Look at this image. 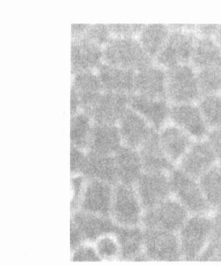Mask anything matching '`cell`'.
Wrapping results in <instances>:
<instances>
[{
  "label": "cell",
  "mask_w": 221,
  "mask_h": 266,
  "mask_svg": "<svg viewBox=\"0 0 221 266\" xmlns=\"http://www.w3.org/2000/svg\"><path fill=\"white\" fill-rule=\"evenodd\" d=\"M168 39L154 62L165 69L176 66L190 64L198 37L195 30L183 24H174Z\"/></svg>",
  "instance_id": "obj_1"
},
{
  "label": "cell",
  "mask_w": 221,
  "mask_h": 266,
  "mask_svg": "<svg viewBox=\"0 0 221 266\" xmlns=\"http://www.w3.org/2000/svg\"><path fill=\"white\" fill-rule=\"evenodd\" d=\"M154 62L137 37H112L102 47V63L134 71Z\"/></svg>",
  "instance_id": "obj_2"
},
{
  "label": "cell",
  "mask_w": 221,
  "mask_h": 266,
  "mask_svg": "<svg viewBox=\"0 0 221 266\" xmlns=\"http://www.w3.org/2000/svg\"><path fill=\"white\" fill-rule=\"evenodd\" d=\"M212 214H190L177 233L182 260L197 261L210 239Z\"/></svg>",
  "instance_id": "obj_3"
},
{
  "label": "cell",
  "mask_w": 221,
  "mask_h": 266,
  "mask_svg": "<svg viewBox=\"0 0 221 266\" xmlns=\"http://www.w3.org/2000/svg\"><path fill=\"white\" fill-rule=\"evenodd\" d=\"M166 97L170 104L197 103L200 98L197 70L189 63L166 70Z\"/></svg>",
  "instance_id": "obj_4"
},
{
  "label": "cell",
  "mask_w": 221,
  "mask_h": 266,
  "mask_svg": "<svg viewBox=\"0 0 221 266\" xmlns=\"http://www.w3.org/2000/svg\"><path fill=\"white\" fill-rule=\"evenodd\" d=\"M190 215L187 209L171 196L144 210L141 226L143 229L178 233Z\"/></svg>",
  "instance_id": "obj_5"
},
{
  "label": "cell",
  "mask_w": 221,
  "mask_h": 266,
  "mask_svg": "<svg viewBox=\"0 0 221 266\" xmlns=\"http://www.w3.org/2000/svg\"><path fill=\"white\" fill-rule=\"evenodd\" d=\"M171 196L190 214H210L212 212L202 192L198 180L175 167L170 172Z\"/></svg>",
  "instance_id": "obj_6"
},
{
  "label": "cell",
  "mask_w": 221,
  "mask_h": 266,
  "mask_svg": "<svg viewBox=\"0 0 221 266\" xmlns=\"http://www.w3.org/2000/svg\"><path fill=\"white\" fill-rule=\"evenodd\" d=\"M144 209L132 185H114L110 217L118 226H141Z\"/></svg>",
  "instance_id": "obj_7"
},
{
  "label": "cell",
  "mask_w": 221,
  "mask_h": 266,
  "mask_svg": "<svg viewBox=\"0 0 221 266\" xmlns=\"http://www.w3.org/2000/svg\"><path fill=\"white\" fill-rule=\"evenodd\" d=\"M129 96L103 91L83 106L81 111L95 123L117 125L129 106Z\"/></svg>",
  "instance_id": "obj_8"
},
{
  "label": "cell",
  "mask_w": 221,
  "mask_h": 266,
  "mask_svg": "<svg viewBox=\"0 0 221 266\" xmlns=\"http://www.w3.org/2000/svg\"><path fill=\"white\" fill-rule=\"evenodd\" d=\"M144 230V253L148 261L182 260L177 233L159 229Z\"/></svg>",
  "instance_id": "obj_9"
},
{
  "label": "cell",
  "mask_w": 221,
  "mask_h": 266,
  "mask_svg": "<svg viewBox=\"0 0 221 266\" xmlns=\"http://www.w3.org/2000/svg\"><path fill=\"white\" fill-rule=\"evenodd\" d=\"M170 172L143 171L134 187L144 210L171 196Z\"/></svg>",
  "instance_id": "obj_10"
},
{
  "label": "cell",
  "mask_w": 221,
  "mask_h": 266,
  "mask_svg": "<svg viewBox=\"0 0 221 266\" xmlns=\"http://www.w3.org/2000/svg\"><path fill=\"white\" fill-rule=\"evenodd\" d=\"M79 208L84 212L110 216L114 185L87 178Z\"/></svg>",
  "instance_id": "obj_11"
},
{
  "label": "cell",
  "mask_w": 221,
  "mask_h": 266,
  "mask_svg": "<svg viewBox=\"0 0 221 266\" xmlns=\"http://www.w3.org/2000/svg\"><path fill=\"white\" fill-rule=\"evenodd\" d=\"M169 122L195 140L205 139L209 130L197 103L170 104Z\"/></svg>",
  "instance_id": "obj_12"
},
{
  "label": "cell",
  "mask_w": 221,
  "mask_h": 266,
  "mask_svg": "<svg viewBox=\"0 0 221 266\" xmlns=\"http://www.w3.org/2000/svg\"><path fill=\"white\" fill-rule=\"evenodd\" d=\"M123 146L138 150L156 130L129 106L117 124Z\"/></svg>",
  "instance_id": "obj_13"
},
{
  "label": "cell",
  "mask_w": 221,
  "mask_h": 266,
  "mask_svg": "<svg viewBox=\"0 0 221 266\" xmlns=\"http://www.w3.org/2000/svg\"><path fill=\"white\" fill-rule=\"evenodd\" d=\"M216 163L214 153L205 138L194 140L176 167L198 179Z\"/></svg>",
  "instance_id": "obj_14"
},
{
  "label": "cell",
  "mask_w": 221,
  "mask_h": 266,
  "mask_svg": "<svg viewBox=\"0 0 221 266\" xmlns=\"http://www.w3.org/2000/svg\"><path fill=\"white\" fill-rule=\"evenodd\" d=\"M129 106L157 131L169 122L170 103L166 99H153L133 93Z\"/></svg>",
  "instance_id": "obj_15"
},
{
  "label": "cell",
  "mask_w": 221,
  "mask_h": 266,
  "mask_svg": "<svg viewBox=\"0 0 221 266\" xmlns=\"http://www.w3.org/2000/svg\"><path fill=\"white\" fill-rule=\"evenodd\" d=\"M133 93L150 98L166 99V69L154 62L136 71Z\"/></svg>",
  "instance_id": "obj_16"
},
{
  "label": "cell",
  "mask_w": 221,
  "mask_h": 266,
  "mask_svg": "<svg viewBox=\"0 0 221 266\" xmlns=\"http://www.w3.org/2000/svg\"><path fill=\"white\" fill-rule=\"evenodd\" d=\"M96 71L104 91L129 96L134 93L136 71L104 63Z\"/></svg>",
  "instance_id": "obj_17"
},
{
  "label": "cell",
  "mask_w": 221,
  "mask_h": 266,
  "mask_svg": "<svg viewBox=\"0 0 221 266\" xmlns=\"http://www.w3.org/2000/svg\"><path fill=\"white\" fill-rule=\"evenodd\" d=\"M158 134L165 155L176 166L195 140L170 122L160 129Z\"/></svg>",
  "instance_id": "obj_18"
},
{
  "label": "cell",
  "mask_w": 221,
  "mask_h": 266,
  "mask_svg": "<svg viewBox=\"0 0 221 266\" xmlns=\"http://www.w3.org/2000/svg\"><path fill=\"white\" fill-rule=\"evenodd\" d=\"M115 233L121 249V260L148 261L144 253V230L141 226H117Z\"/></svg>",
  "instance_id": "obj_19"
},
{
  "label": "cell",
  "mask_w": 221,
  "mask_h": 266,
  "mask_svg": "<svg viewBox=\"0 0 221 266\" xmlns=\"http://www.w3.org/2000/svg\"><path fill=\"white\" fill-rule=\"evenodd\" d=\"M122 146L117 125L94 123L87 152L114 156Z\"/></svg>",
  "instance_id": "obj_20"
},
{
  "label": "cell",
  "mask_w": 221,
  "mask_h": 266,
  "mask_svg": "<svg viewBox=\"0 0 221 266\" xmlns=\"http://www.w3.org/2000/svg\"><path fill=\"white\" fill-rule=\"evenodd\" d=\"M114 158L118 183L134 186L143 171L138 150L123 145Z\"/></svg>",
  "instance_id": "obj_21"
},
{
  "label": "cell",
  "mask_w": 221,
  "mask_h": 266,
  "mask_svg": "<svg viewBox=\"0 0 221 266\" xmlns=\"http://www.w3.org/2000/svg\"><path fill=\"white\" fill-rule=\"evenodd\" d=\"M143 171L170 172L175 167L165 155L156 131L138 150Z\"/></svg>",
  "instance_id": "obj_22"
},
{
  "label": "cell",
  "mask_w": 221,
  "mask_h": 266,
  "mask_svg": "<svg viewBox=\"0 0 221 266\" xmlns=\"http://www.w3.org/2000/svg\"><path fill=\"white\" fill-rule=\"evenodd\" d=\"M87 153L83 175L109 183L113 185L118 183L114 155H103Z\"/></svg>",
  "instance_id": "obj_23"
},
{
  "label": "cell",
  "mask_w": 221,
  "mask_h": 266,
  "mask_svg": "<svg viewBox=\"0 0 221 266\" xmlns=\"http://www.w3.org/2000/svg\"><path fill=\"white\" fill-rule=\"evenodd\" d=\"M170 30L169 24H143L137 38L144 51L154 59L165 44Z\"/></svg>",
  "instance_id": "obj_24"
},
{
  "label": "cell",
  "mask_w": 221,
  "mask_h": 266,
  "mask_svg": "<svg viewBox=\"0 0 221 266\" xmlns=\"http://www.w3.org/2000/svg\"><path fill=\"white\" fill-rule=\"evenodd\" d=\"M220 63L221 52L213 38L198 36L190 64L198 70Z\"/></svg>",
  "instance_id": "obj_25"
},
{
  "label": "cell",
  "mask_w": 221,
  "mask_h": 266,
  "mask_svg": "<svg viewBox=\"0 0 221 266\" xmlns=\"http://www.w3.org/2000/svg\"><path fill=\"white\" fill-rule=\"evenodd\" d=\"M198 180L212 211H221V165L216 163Z\"/></svg>",
  "instance_id": "obj_26"
},
{
  "label": "cell",
  "mask_w": 221,
  "mask_h": 266,
  "mask_svg": "<svg viewBox=\"0 0 221 266\" xmlns=\"http://www.w3.org/2000/svg\"><path fill=\"white\" fill-rule=\"evenodd\" d=\"M94 124L90 117L83 111L72 114L70 124L71 146L87 151Z\"/></svg>",
  "instance_id": "obj_27"
},
{
  "label": "cell",
  "mask_w": 221,
  "mask_h": 266,
  "mask_svg": "<svg viewBox=\"0 0 221 266\" xmlns=\"http://www.w3.org/2000/svg\"><path fill=\"white\" fill-rule=\"evenodd\" d=\"M200 98L221 94V66L215 65L197 70Z\"/></svg>",
  "instance_id": "obj_28"
},
{
  "label": "cell",
  "mask_w": 221,
  "mask_h": 266,
  "mask_svg": "<svg viewBox=\"0 0 221 266\" xmlns=\"http://www.w3.org/2000/svg\"><path fill=\"white\" fill-rule=\"evenodd\" d=\"M197 103L209 129L221 127V94L201 97Z\"/></svg>",
  "instance_id": "obj_29"
},
{
  "label": "cell",
  "mask_w": 221,
  "mask_h": 266,
  "mask_svg": "<svg viewBox=\"0 0 221 266\" xmlns=\"http://www.w3.org/2000/svg\"><path fill=\"white\" fill-rule=\"evenodd\" d=\"M213 227L205 248L197 261H221V211L212 213Z\"/></svg>",
  "instance_id": "obj_30"
},
{
  "label": "cell",
  "mask_w": 221,
  "mask_h": 266,
  "mask_svg": "<svg viewBox=\"0 0 221 266\" xmlns=\"http://www.w3.org/2000/svg\"><path fill=\"white\" fill-rule=\"evenodd\" d=\"M93 243L100 260H121L120 247L115 232L100 236Z\"/></svg>",
  "instance_id": "obj_31"
},
{
  "label": "cell",
  "mask_w": 221,
  "mask_h": 266,
  "mask_svg": "<svg viewBox=\"0 0 221 266\" xmlns=\"http://www.w3.org/2000/svg\"><path fill=\"white\" fill-rule=\"evenodd\" d=\"M142 24H116L108 25L112 37H137Z\"/></svg>",
  "instance_id": "obj_32"
},
{
  "label": "cell",
  "mask_w": 221,
  "mask_h": 266,
  "mask_svg": "<svg viewBox=\"0 0 221 266\" xmlns=\"http://www.w3.org/2000/svg\"><path fill=\"white\" fill-rule=\"evenodd\" d=\"M205 139L214 153L217 163L221 165V127L209 129Z\"/></svg>",
  "instance_id": "obj_33"
},
{
  "label": "cell",
  "mask_w": 221,
  "mask_h": 266,
  "mask_svg": "<svg viewBox=\"0 0 221 266\" xmlns=\"http://www.w3.org/2000/svg\"><path fill=\"white\" fill-rule=\"evenodd\" d=\"M218 24H196L195 31L199 36L213 37Z\"/></svg>",
  "instance_id": "obj_34"
},
{
  "label": "cell",
  "mask_w": 221,
  "mask_h": 266,
  "mask_svg": "<svg viewBox=\"0 0 221 266\" xmlns=\"http://www.w3.org/2000/svg\"><path fill=\"white\" fill-rule=\"evenodd\" d=\"M213 38L221 52V24L217 25V28Z\"/></svg>",
  "instance_id": "obj_35"
},
{
  "label": "cell",
  "mask_w": 221,
  "mask_h": 266,
  "mask_svg": "<svg viewBox=\"0 0 221 266\" xmlns=\"http://www.w3.org/2000/svg\"><path fill=\"white\" fill-rule=\"evenodd\" d=\"M220 66H221V63H220Z\"/></svg>",
  "instance_id": "obj_36"
}]
</instances>
